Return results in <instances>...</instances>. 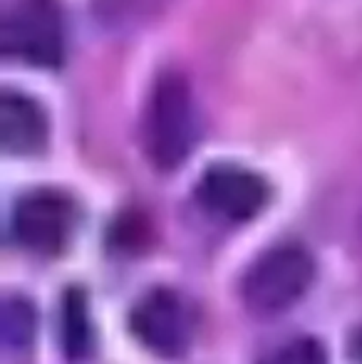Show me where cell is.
I'll list each match as a JSON object with an SVG mask.
<instances>
[{"instance_id": "8fae6325", "label": "cell", "mask_w": 362, "mask_h": 364, "mask_svg": "<svg viewBox=\"0 0 362 364\" xmlns=\"http://www.w3.org/2000/svg\"><path fill=\"white\" fill-rule=\"evenodd\" d=\"M358 357H360V362H362V335H360V340H358Z\"/></svg>"}, {"instance_id": "ba28073f", "label": "cell", "mask_w": 362, "mask_h": 364, "mask_svg": "<svg viewBox=\"0 0 362 364\" xmlns=\"http://www.w3.org/2000/svg\"><path fill=\"white\" fill-rule=\"evenodd\" d=\"M60 335H63V347L70 357H85L92 347V330L87 305L80 290H68L63 300V312H60Z\"/></svg>"}, {"instance_id": "5b68a950", "label": "cell", "mask_w": 362, "mask_h": 364, "mask_svg": "<svg viewBox=\"0 0 362 364\" xmlns=\"http://www.w3.org/2000/svg\"><path fill=\"white\" fill-rule=\"evenodd\" d=\"M75 203L55 188H35L18 198L10 230L20 248L35 255H55L65 248L75 228Z\"/></svg>"}, {"instance_id": "6da1fadb", "label": "cell", "mask_w": 362, "mask_h": 364, "mask_svg": "<svg viewBox=\"0 0 362 364\" xmlns=\"http://www.w3.org/2000/svg\"><path fill=\"white\" fill-rule=\"evenodd\" d=\"M196 136L198 114L186 80L176 73L156 77L142 114V141L149 161L161 171L181 166Z\"/></svg>"}, {"instance_id": "52a82bcc", "label": "cell", "mask_w": 362, "mask_h": 364, "mask_svg": "<svg viewBox=\"0 0 362 364\" xmlns=\"http://www.w3.org/2000/svg\"><path fill=\"white\" fill-rule=\"evenodd\" d=\"M48 122L38 102L25 92L5 90L0 97V141L13 156H28L45 144Z\"/></svg>"}, {"instance_id": "9c48e42d", "label": "cell", "mask_w": 362, "mask_h": 364, "mask_svg": "<svg viewBox=\"0 0 362 364\" xmlns=\"http://www.w3.org/2000/svg\"><path fill=\"white\" fill-rule=\"evenodd\" d=\"M38 330V317L25 297H8L3 307V340L10 350H25Z\"/></svg>"}, {"instance_id": "7a4b0ae2", "label": "cell", "mask_w": 362, "mask_h": 364, "mask_svg": "<svg viewBox=\"0 0 362 364\" xmlns=\"http://www.w3.org/2000/svg\"><path fill=\"white\" fill-rule=\"evenodd\" d=\"M315 278V260L300 245H275L261 253L246 270L241 295L248 310L275 315L293 307Z\"/></svg>"}, {"instance_id": "3957f363", "label": "cell", "mask_w": 362, "mask_h": 364, "mask_svg": "<svg viewBox=\"0 0 362 364\" xmlns=\"http://www.w3.org/2000/svg\"><path fill=\"white\" fill-rule=\"evenodd\" d=\"M3 53L35 68L63 63L65 28L55 0H10L0 25Z\"/></svg>"}, {"instance_id": "277c9868", "label": "cell", "mask_w": 362, "mask_h": 364, "mask_svg": "<svg viewBox=\"0 0 362 364\" xmlns=\"http://www.w3.org/2000/svg\"><path fill=\"white\" fill-rule=\"evenodd\" d=\"M193 310L179 292L169 288L149 290L137 300L129 315V330L142 347L156 357L174 360L193 340Z\"/></svg>"}, {"instance_id": "8992f818", "label": "cell", "mask_w": 362, "mask_h": 364, "mask_svg": "<svg viewBox=\"0 0 362 364\" xmlns=\"http://www.w3.org/2000/svg\"><path fill=\"white\" fill-rule=\"evenodd\" d=\"M196 198L206 213L228 223L256 218L271 198L266 178L236 164H216L196 183Z\"/></svg>"}, {"instance_id": "30bf717a", "label": "cell", "mask_w": 362, "mask_h": 364, "mask_svg": "<svg viewBox=\"0 0 362 364\" xmlns=\"http://www.w3.org/2000/svg\"><path fill=\"white\" fill-rule=\"evenodd\" d=\"M261 364H328V355L313 337H295L275 347L271 355L263 357Z\"/></svg>"}]
</instances>
